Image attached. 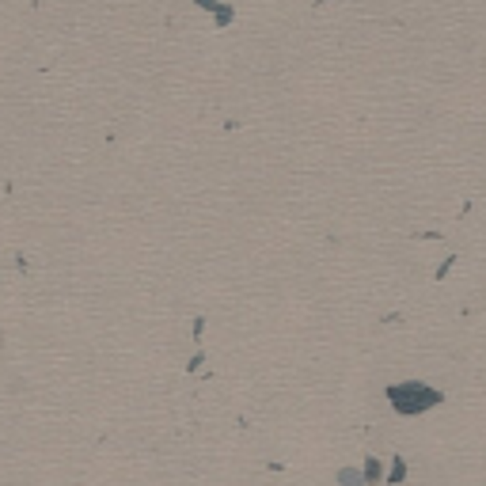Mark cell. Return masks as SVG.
Wrapping results in <instances>:
<instances>
[{"label": "cell", "mask_w": 486, "mask_h": 486, "mask_svg": "<svg viewBox=\"0 0 486 486\" xmlns=\"http://www.w3.org/2000/svg\"><path fill=\"white\" fill-rule=\"evenodd\" d=\"M403 475H406V463H403V460H395V463H392V475H388V482H403Z\"/></svg>", "instance_id": "4"}, {"label": "cell", "mask_w": 486, "mask_h": 486, "mask_svg": "<svg viewBox=\"0 0 486 486\" xmlns=\"http://www.w3.org/2000/svg\"><path fill=\"white\" fill-rule=\"evenodd\" d=\"M361 471H364V482H369V486H377V482L384 479V463H380V456H372V460L361 468Z\"/></svg>", "instance_id": "3"}, {"label": "cell", "mask_w": 486, "mask_h": 486, "mask_svg": "<svg viewBox=\"0 0 486 486\" xmlns=\"http://www.w3.org/2000/svg\"><path fill=\"white\" fill-rule=\"evenodd\" d=\"M441 399H445V395L437 388H429V384H422V380H403V384H392L388 388V403L399 414H411V418L441 406Z\"/></svg>", "instance_id": "1"}, {"label": "cell", "mask_w": 486, "mask_h": 486, "mask_svg": "<svg viewBox=\"0 0 486 486\" xmlns=\"http://www.w3.org/2000/svg\"><path fill=\"white\" fill-rule=\"evenodd\" d=\"M338 486H369V482H364V471L361 468H342L338 471Z\"/></svg>", "instance_id": "2"}]
</instances>
